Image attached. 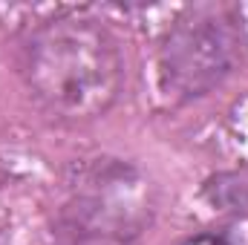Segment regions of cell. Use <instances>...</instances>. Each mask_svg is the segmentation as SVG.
Listing matches in <instances>:
<instances>
[{
  "label": "cell",
  "instance_id": "obj_3",
  "mask_svg": "<svg viewBox=\"0 0 248 245\" xmlns=\"http://www.w3.org/2000/svg\"><path fill=\"white\" fill-rule=\"evenodd\" d=\"M246 38L237 9L196 3L176 15L159 44V90L168 101L187 104L214 92L243 61Z\"/></svg>",
  "mask_w": 248,
  "mask_h": 245
},
{
  "label": "cell",
  "instance_id": "obj_2",
  "mask_svg": "<svg viewBox=\"0 0 248 245\" xmlns=\"http://www.w3.org/2000/svg\"><path fill=\"white\" fill-rule=\"evenodd\" d=\"M156 214L144 173L122 159H87L63 182L44 245H139Z\"/></svg>",
  "mask_w": 248,
  "mask_h": 245
},
{
  "label": "cell",
  "instance_id": "obj_5",
  "mask_svg": "<svg viewBox=\"0 0 248 245\" xmlns=\"http://www.w3.org/2000/svg\"><path fill=\"white\" fill-rule=\"evenodd\" d=\"M179 245H240V243L225 231H202V234H193V237L182 240Z\"/></svg>",
  "mask_w": 248,
  "mask_h": 245
},
{
  "label": "cell",
  "instance_id": "obj_1",
  "mask_svg": "<svg viewBox=\"0 0 248 245\" xmlns=\"http://www.w3.org/2000/svg\"><path fill=\"white\" fill-rule=\"evenodd\" d=\"M20 78L46 116L69 124L93 122L122 92V49L101 20L63 12L23 38Z\"/></svg>",
  "mask_w": 248,
  "mask_h": 245
},
{
  "label": "cell",
  "instance_id": "obj_6",
  "mask_svg": "<svg viewBox=\"0 0 248 245\" xmlns=\"http://www.w3.org/2000/svg\"><path fill=\"white\" fill-rule=\"evenodd\" d=\"M0 245H6V231L0 228Z\"/></svg>",
  "mask_w": 248,
  "mask_h": 245
},
{
  "label": "cell",
  "instance_id": "obj_4",
  "mask_svg": "<svg viewBox=\"0 0 248 245\" xmlns=\"http://www.w3.org/2000/svg\"><path fill=\"white\" fill-rule=\"evenodd\" d=\"M202 196L208 199V205H214V211L248 216V165L214 173L202 187Z\"/></svg>",
  "mask_w": 248,
  "mask_h": 245
}]
</instances>
